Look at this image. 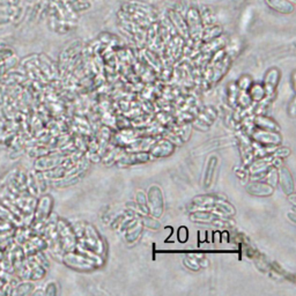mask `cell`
<instances>
[{
  "instance_id": "cell-1",
  "label": "cell",
  "mask_w": 296,
  "mask_h": 296,
  "mask_svg": "<svg viewBox=\"0 0 296 296\" xmlns=\"http://www.w3.org/2000/svg\"><path fill=\"white\" fill-rule=\"evenodd\" d=\"M58 237H59L60 247L64 251H73L76 246V237L74 228H72L66 221L59 220L56 224Z\"/></svg>"
},
{
  "instance_id": "cell-2",
  "label": "cell",
  "mask_w": 296,
  "mask_h": 296,
  "mask_svg": "<svg viewBox=\"0 0 296 296\" xmlns=\"http://www.w3.org/2000/svg\"><path fill=\"white\" fill-rule=\"evenodd\" d=\"M147 205L149 214H152L153 218H160L163 212V196L161 192V189L157 185H152L147 192Z\"/></svg>"
},
{
  "instance_id": "cell-3",
  "label": "cell",
  "mask_w": 296,
  "mask_h": 296,
  "mask_svg": "<svg viewBox=\"0 0 296 296\" xmlns=\"http://www.w3.org/2000/svg\"><path fill=\"white\" fill-rule=\"evenodd\" d=\"M51 207H52V199H51V197H49V196L42 197L36 207V212H35V223H44V221L49 218Z\"/></svg>"
},
{
  "instance_id": "cell-4",
  "label": "cell",
  "mask_w": 296,
  "mask_h": 296,
  "mask_svg": "<svg viewBox=\"0 0 296 296\" xmlns=\"http://www.w3.org/2000/svg\"><path fill=\"white\" fill-rule=\"evenodd\" d=\"M252 138L256 141H259L260 144L263 145H279L280 144V136L278 133H275L274 131L272 130H260V128H257L255 131V133L252 134Z\"/></svg>"
},
{
  "instance_id": "cell-5",
  "label": "cell",
  "mask_w": 296,
  "mask_h": 296,
  "mask_svg": "<svg viewBox=\"0 0 296 296\" xmlns=\"http://www.w3.org/2000/svg\"><path fill=\"white\" fill-rule=\"evenodd\" d=\"M278 179H280V185H281V189L284 190L286 195L288 196L293 194V191H294V181H293V177L288 168H286L285 166L279 167Z\"/></svg>"
},
{
  "instance_id": "cell-6",
  "label": "cell",
  "mask_w": 296,
  "mask_h": 296,
  "mask_svg": "<svg viewBox=\"0 0 296 296\" xmlns=\"http://www.w3.org/2000/svg\"><path fill=\"white\" fill-rule=\"evenodd\" d=\"M168 14H169L170 21H172L173 27L177 28V31H178V34L181 35V37H183V38L190 37L188 25H186L185 19L183 18V15L181 14V13H178L177 11H170Z\"/></svg>"
},
{
  "instance_id": "cell-7",
  "label": "cell",
  "mask_w": 296,
  "mask_h": 296,
  "mask_svg": "<svg viewBox=\"0 0 296 296\" xmlns=\"http://www.w3.org/2000/svg\"><path fill=\"white\" fill-rule=\"evenodd\" d=\"M150 148H152V149H150L149 156H154L156 157V159H160V157L168 156L169 154L173 153V145L170 143L169 140L163 139V140H160L157 144L153 145Z\"/></svg>"
},
{
  "instance_id": "cell-8",
  "label": "cell",
  "mask_w": 296,
  "mask_h": 296,
  "mask_svg": "<svg viewBox=\"0 0 296 296\" xmlns=\"http://www.w3.org/2000/svg\"><path fill=\"white\" fill-rule=\"evenodd\" d=\"M265 2L270 8L281 14H291L295 9L294 2L289 0H265Z\"/></svg>"
},
{
  "instance_id": "cell-9",
  "label": "cell",
  "mask_w": 296,
  "mask_h": 296,
  "mask_svg": "<svg viewBox=\"0 0 296 296\" xmlns=\"http://www.w3.org/2000/svg\"><path fill=\"white\" fill-rule=\"evenodd\" d=\"M247 191L253 196H260V197H265V196H271L274 191V188L268 183H259L252 182L247 186Z\"/></svg>"
},
{
  "instance_id": "cell-10",
  "label": "cell",
  "mask_w": 296,
  "mask_h": 296,
  "mask_svg": "<svg viewBox=\"0 0 296 296\" xmlns=\"http://www.w3.org/2000/svg\"><path fill=\"white\" fill-rule=\"evenodd\" d=\"M215 168H217V156H211V159L208 160L207 162V167H206L205 175H204L205 188H210L212 183H213Z\"/></svg>"
},
{
  "instance_id": "cell-11",
  "label": "cell",
  "mask_w": 296,
  "mask_h": 296,
  "mask_svg": "<svg viewBox=\"0 0 296 296\" xmlns=\"http://www.w3.org/2000/svg\"><path fill=\"white\" fill-rule=\"evenodd\" d=\"M255 125L257 128H260V130L276 131V128L279 130L278 125H276L271 118L265 117V116H259V117H257L255 120Z\"/></svg>"
},
{
  "instance_id": "cell-12",
  "label": "cell",
  "mask_w": 296,
  "mask_h": 296,
  "mask_svg": "<svg viewBox=\"0 0 296 296\" xmlns=\"http://www.w3.org/2000/svg\"><path fill=\"white\" fill-rule=\"evenodd\" d=\"M249 96L251 99H255V101H262L264 99V96H266V92L265 88H264V85H259V83H251V86L249 87Z\"/></svg>"
},
{
  "instance_id": "cell-13",
  "label": "cell",
  "mask_w": 296,
  "mask_h": 296,
  "mask_svg": "<svg viewBox=\"0 0 296 296\" xmlns=\"http://www.w3.org/2000/svg\"><path fill=\"white\" fill-rule=\"evenodd\" d=\"M137 206L139 207V211L144 214H149L148 211V205H147V197L145 196L143 191H139L137 195Z\"/></svg>"
},
{
  "instance_id": "cell-14",
  "label": "cell",
  "mask_w": 296,
  "mask_h": 296,
  "mask_svg": "<svg viewBox=\"0 0 296 296\" xmlns=\"http://www.w3.org/2000/svg\"><path fill=\"white\" fill-rule=\"evenodd\" d=\"M44 293H46L47 295H56L57 294L56 284H54V282H50V284L48 285V287Z\"/></svg>"
},
{
  "instance_id": "cell-15",
  "label": "cell",
  "mask_w": 296,
  "mask_h": 296,
  "mask_svg": "<svg viewBox=\"0 0 296 296\" xmlns=\"http://www.w3.org/2000/svg\"><path fill=\"white\" fill-rule=\"evenodd\" d=\"M288 217H289V219H291V220H292V222H293V223H294V222H295L294 213H293V212H291V213H289V214H288Z\"/></svg>"
}]
</instances>
